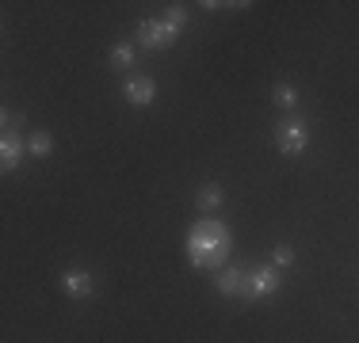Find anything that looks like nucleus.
Wrapping results in <instances>:
<instances>
[{
	"instance_id": "1",
	"label": "nucleus",
	"mask_w": 359,
	"mask_h": 343,
	"mask_svg": "<svg viewBox=\"0 0 359 343\" xmlns=\"http://www.w3.org/2000/svg\"><path fill=\"white\" fill-rule=\"evenodd\" d=\"M184 252L195 271H222L233 252V233L218 218H199L184 237Z\"/></svg>"
},
{
	"instance_id": "3",
	"label": "nucleus",
	"mask_w": 359,
	"mask_h": 343,
	"mask_svg": "<svg viewBox=\"0 0 359 343\" xmlns=\"http://www.w3.org/2000/svg\"><path fill=\"white\" fill-rule=\"evenodd\" d=\"M180 38V27H172V23L161 15V20H142L138 23V46H145V50H168L172 42Z\"/></svg>"
},
{
	"instance_id": "10",
	"label": "nucleus",
	"mask_w": 359,
	"mask_h": 343,
	"mask_svg": "<svg viewBox=\"0 0 359 343\" xmlns=\"http://www.w3.org/2000/svg\"><path fill=\"white\" fill-rule=\"evenodd\" d=\"M107 62H111V69H134V62H138V50H134L130 42H115V46L107 50Z\"/></svg>"
},
{
	"instance_id": "2",
	"label": "nucleus",
	"mask_w": 359,
	"mask_h": 343,
	"mask_svg": "<svg viewBox=\"0 0 359 343\" xmlns=\"http://www.w3.org/2000/svg\"><path fill=\"white\" fill-rule=\"evenodd\" d=\"M276 145L287 157H302V153L310 149V126H306V118H298V115L279 118L276 122Z\"/></svg>"
},
{
	"instance_id": "6",
	"label": "nucleus",
	"mask_w": 359,
	"mask_h": 343,
	"mask_svg": "<svg viewBox=\"0 0 359 343\" xmlns=\"http://www.w3.org/2000/svg\"><path fill=\"white\" fill-rule=\"evenodd\" d=\"M123 96H126V103H134V107H149V103L157 99V80L145 76V73H134V76H126Z\"/></svg>"
},
{
	"instance_id": "12",
	"label": "nucleus",
	"mask_w": 359,
	"mask_h": 343,
	"mask_svg": "<svg viewBox=\"0 0 359 343\" xmlns=\"http://www.w3.org/2000/svg\"><path fill=\"white\" fill-rule=\"evenodd\" d=\"M271 99H276L279 107L294 111V107H298V88H294V84H287V80H279L276 88H271Z\"/></svg>"
},
{
	"instance_id": "7",
	"label": "nucleus",
	"mask_w": 359,
	"mask_h": 343,
	"mask_svg": "<svg viewBox=\"0 0 359 343\" xmlns=\"http://www.w3.org/2000/svg\"><path fill=\"white\" fill-rule=\"evenodd\" d=\"M57 282H62V290H65L69 298H88L92 290H96V282H92V274L84 271V267H69V271H62V279H57Z\"/></svg>"
},
{
	"instance_id": "5",
	"label": "nucleus",
	"mask_w": 359,
	"mask_h": 343,
	"mask_svg": "<svg viewBox=\"0 0 359 343\" xmlns=\"http://www.w3.org/2000/svg\"><path fill=\"white\" fill-rule=\"evenodd\" d=\"M215 290L222 298H241V302H249V267H222L215 279Z\"/></svg>"
},
{
	"instance_id": "15",
	"label": "nucleus",
	"mask_w": 359,
	"mask_h": 343,
	"mask_svg": "<svg viewBox=\"0 0 359 343\" xmlns=\"http://www.w3.org/2000/svg\"><path fill=\"white\" fill-rule=\"evenodd\" d=\"M0 122H4V134H20L23 130V115H15V111H4Z\"/></svg>"
},
{
	"instance_id": "9",
	"label": "nucleus",
	"mask_w": 359,
	"mask_h": 343,
	"mask_svg": "<svg viewBox=\"0 0 359 343\" xmlns=\"http://www.w3.org/2000/svg\"><path fill=\"white\" fill-rule=\"evenodd\" d=\"M222 199H226V195H222V187H218V183H203V187H199V195H195V206H199L203 218H210V214H215L218 206H222Z\"/></svg>"
},
{
	"instance_id": "14",
	"label": "nucleus",
	"mask_w": 359,
	"mask_h": 343,
	"mask_svg": "<svg viewBox=\"0 0 359 343\" xmlns=\"http://www.w3.org/2000/svg\"><path fill=\"white\" fill-rule=\"evenodd\" d=\"M165 20L172 23V27H180V31H184V23H187V4H168Z\"/></svg>"
},
{
	"instance_id": "11",
	"label": "nucleus",
	"mask_w": 359,
	"mask_h": 343,
	"mask_svg": "<svg viewBox=\"0 0 359 343\" xmlns=\"http://www.w3.org/2000/svg\"><path fill=\"white\" fill-rule=\"evenodd\" d=\"M50 153H54V137H50L46 130H35V134H27V157L42 160V157H50Z\"/></svg>"
},
{
	"instance_id": "13",
	"label": "nucleus",
	"mask_w": 359,
	"mask_h": 343,
	"mask_svg": "<svg viewBox=\"0 0 359 343\" xmlns=\"http://www.w3.org/2000/svg\"><path fill=\"white\" fill-rule=\"evenodd\" d=\"M290 263H294V248L276 244V252H271V267H290Z\"/></svg>"
},
{
	"instance_id": "8",
	"label": "nucleus",
	"mask_w": 359,
	"mask_h": 343,
	"mask_svg": "<svg viewBox=\"0 0 359 343\" xmlns=\"http://www.w3.org/2000/svg\"><path fill=\"white\" fill-rule=\"evenodd\" d=\"M23 153H27V141H23L20 134H4V137H0V168H4V172L20 168Z\"/></svg>"
},
{
	"instance_id": "4",
	"label": "nucleus",
	"mask_w": 359,
	"mask_h": 343,
	"mask_svg": "<svg viewBox=\"0 0 359 343\" xmlns=\"http://www.w3.org/2000/svg\"><path fill=\"white\" fill-rule=\"evenodd\" d=\"M279 286H283V279H279V267H268V263H260V267H249V302H260V298L279 294Z\"/></svg>"
}]
</instances>
